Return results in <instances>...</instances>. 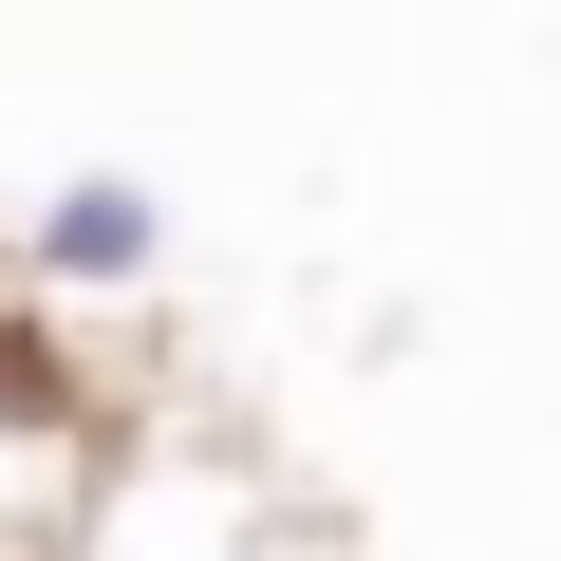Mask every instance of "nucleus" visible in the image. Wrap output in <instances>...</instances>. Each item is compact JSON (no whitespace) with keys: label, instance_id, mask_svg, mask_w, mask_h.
Returning a JSON list of instances; mask_svg holds the SVG:
<instances>
[{"label":"nucleus","instance_id":"1","mask_svg":"<svg viewBox=\"0 0 561 561\" xmlns=\"http://www.w3.org/2000/svg\"><path fill=\"white\" fill-rule=\"evenodd\" d=\"M20 280L38 300H131V280H169V206L131 169H76V187L20 206Z\"/></svg>","mask_w":561,"mask_h":561}]
</instances>
